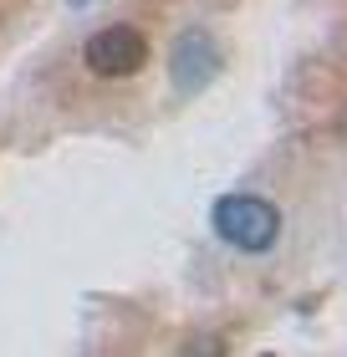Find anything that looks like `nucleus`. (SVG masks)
Returning a JSON list of instances; mask_svg holds the SVG:
<instances>
[{
	"instance_id": "1",
	"label": "nucleus",
	"mask_w": 347,
	"mask_h": 357,
	"mask_svg": "<svg viewBox=\"0 0 347 357\" xmlns=\"http://www.w3.org/2000/svg\"><path fill=\"white\" fill-rule=\"evenodd\" d=\"M214 230L235 250H271L281 235V215H276V204L256 199V194H225L214 204Z\"/></svg>"
},
{
	"instance_id": "2",
	"label": "nucleus",
	"mask_w": 347,
	"mask_h": 357,
	"mask_svg": "<svg viewBox=\"0 0 347 357\" xmlns=\"http://www.w3.org/2000/svg\"><path fill=\"white\" fill-rule=\"evenodd\" d=\"M82 61H87V72H97V77H133L148 61V41H143L138 26H123L118 21V26H103L87 41Z\"/></svg>"
}]
</instances>
